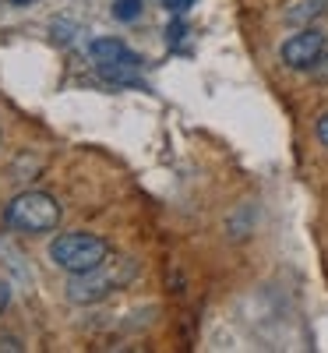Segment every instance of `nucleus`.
<instances>
[{
    "mask_svg": "<svg viewBox=\"0 0 328 353\" xmlns=\"http://www.w3.org/2000/svg\"><path fill=\"white\" fill-rule=\"evenodd\" d=\"M0 350H11V353H18V350H21V343H18V339H0Z\"/></svg>",
    "mask_w": 328,
    "mask_h": 353,
    "instance_id": "f8f14e48",
    "label": "nucleus"
},
{
    "mask_svg": "<svg viewBox=\"0 0 328 353\" xmlns=\"http://www.w3.org/2000/svg\"><path fill=\"white\" fill-rule=\"evenodd\" d=\"M318 138H321V145L328 149V113H325L321 121H318Z\"/></svg>",
    "mask_w": 328,
    "mask_h": 353,
    "instance_id": "9d476101",
    "label": "nucleus"
},
{
    "mask_svg": "<svg viewBox=\"0 0 328 353\" xmlns=\"http://www.w3.org/2000/svg\"><path fill=\"white\" fill-rule=\"evenodd\" d=\"M110 258V244L96 233H85V230H71V233H57V241L50 244V261L57 269H64L71 276L88 272L103 265Z\"/></svg>",
    "mask_w": 328,
    "mask_h": 353,
    "instance_id": "f03ea898",
    "label": "nucleus"
},
{
    "mask_svg": "<svg viewBox=\"0 0 328 353\" xmlns=\"http://www.w3.org/2000/svg\"><path fill=\"white\" fill-rule=\"evenodd\" d=\"M11 4H32V0H11Z\"/></svg>",
    "mask_w": 328,
    "mask_h": 353,
    "instance_id": "ddd939ff",
    "label": "nucleus"
},
{
    "mask_svg": "<svg viewBox=\"0 0 328 353\" xmlns=\"http://www.w3.org/2000/svg\"><path fill=\"white\" fill-rule=\"evenodd\" d=\"M166 39H170V43H181V39H184V21H181V18L166 28Z\"/></svg>",
    "mask_w": 328,
    "mask_h": 353,
    "instance_id": "6e6552de",
    "label": "nucleus"
},
{
    "mask_svg": "<svg viewBox=\"0 0 328 353\" xmlns=\"http://www.w3.org/2000/svg\"><path fill=\"white\" fill-rule=\"evenodd\" d=\"M4 223L18 233H50L61 223V201L46 191H21L8 201L4 209Z\"/></svg>",
    "mask_w": 328,
    "mask_h": 353,
    "instance_id": "7ed1b4c3",
    "label": "nucleus"
},
{
    "mask_svg": "<svg viewBox=\"0 0 328 353\" xmlns=\"http://www.w3.org/2000/svg\"><path fill=\"white\" fill-rule=\"evenodd\" d=\"M88 57H92L96 71L113 81V85H138V71H141V57L134 50H127L121 39L113 36H103V39H92L88 43Z\"/></svg>",
    "mask_w": 328,
    "mask_h": 353,
    "instance_id": "20e7f679",
    "label": "nucleus"
},
{
    "mask_svg": "<svg viewBox=\"0 0 328 353\" xmlns=\"http://www.w3.org/2000/svg\"><path fill=\"white\" fill-rule=\"evenodd\" d=\"M163 4H166V11H173V14H184L194 0H163Z\"/></svg>",
    "mask_w": 328,
    "mask_h": 353,
    "instance_id": "1a4fd4ad",
    "label": "nucleus"
},
{
    "mask_svg": "<svg viewBox=\"0 0 328 353\" xmlns=\"http://www.w3.org/2000/svg\"><path fill=\"white\" fill-rule=\"evenodd\" d=\"M283 64L293 68V71H314L318 61L328 53V36L321 28H300L296 36H289L283 43Z\"/></svg>",
    "mask_w": 328,
    "mask_h": 353,
    "instance_id": "39448f33",
    "label": "nucleus"
},
{
    "mask_svg": "<svg viewBox=\"0 0 328 353\" xmlns=\"http://www.w3.org/2000/svg\"><path fill=\"white\" fill-rule=\"evenodd\" d=\"M134 276H138L134 258H113V261L106 258L103 265H96V269L71 276L68 301H74V304H99L103 297H110V293L124 290Z\"/></svg>",
    "mask_w": 328,
    "mask_h": 353,
    "instance_id": "f257e3e1",
    "label": "nucleus"
},
{
    "mask_svg": "<svg viewBox=\"0 0 328 353\" xmlns=\"http://www.w3.org/2000/svg\"><path fill=\"white\" fill-rule=\"evenodd\" d=\"M8 297H11V290H8V283H4V279H0V311L8 307Z\"/></svg>",
    "mask_w": 328,
    "mask_h": 353,
    "instance_id": "9b49d317",
    "label": "nucleus"
},
{
    "mask_svg": "<svg viewBox=\"0 0 328 353\" xmlns=\"http://www.w3.org/2000/svg\"><path fill=\"white\" fill-rule=\"evenodd\" d=\"M325 8H328V0H293V4H286V21L304 25V21L318 18Z\"/></svg>",
    "mask_w": 328,
    "mask_h": 353,
    "instance_id": "423d86ee",
    "label": "nucleus"
},
{
    "mask_svg": "<svg viewBox=\"0 0 328 353\" xmlns=\"http://www.w3.org/2000/svg\"><path fill=\"white\" fill-rule=\"evenodd\" d=\"M145 8V0H113V18L116 21H134Z\"/></svg>",
    "mask_w": 328,
    "mask_h": 353,
    "instance_id": "0eeeda50",
    "label": "nucleus"
}]
</instances>
